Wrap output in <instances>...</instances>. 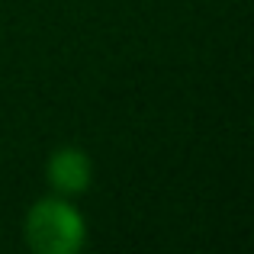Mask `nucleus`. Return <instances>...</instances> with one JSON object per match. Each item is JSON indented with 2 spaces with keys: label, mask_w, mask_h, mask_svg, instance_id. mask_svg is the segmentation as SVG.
<instances>
[{
  "label": "nucleus",
  "mask_w": 254,
  "mask_h": 254,
  "mask_svg": "<svg viewBox=\"0 0 254 254\" xmlns=\"http://www.w3.org/2000/svg\"><path fill=\"white\" fill-rule=\"evenodd\" d=\"M45 180L58 196H81L93 180V161L84 148L64 145V148L52 151L49 164H45Z\"/></svg>",
  "instance_id": "f03ea898"
},
{
  "label": "nucleus",
  "mask_w": 254,
  "mask_h": 254,
  "mask_svg": "<svg viewBox=\"0 0 254 254\" xmlns=\"http://www.w3.org/2000/svg\"><path fill=\"white\" fill-rule=\"evenodd\" d=\"M23 235L36 254H77L87 242V222L68 196H42L26 212Z\"/></svg>",
  "instance_id": "f257e3e1"
}]
</instances>
